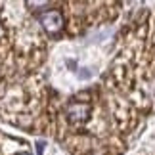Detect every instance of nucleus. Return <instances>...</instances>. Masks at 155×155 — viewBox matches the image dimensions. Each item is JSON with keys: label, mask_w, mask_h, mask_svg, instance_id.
Masks as SVG:
<instances>
[{"label": "nucleus", "mask_w": 155, "mask_h": 155, "mask_svg": "<svg viewBox=\"0 0 155 155\" xmlns=\"http://www.w3.org/2000/svg\"><path fill=\"white\" fill-rule=\"evenodd\" d=\"M58 6L59 4H46L42 10L35 14V19L40 23V27L54 38L61 37V33L67 29V15Z\"/></svg>", "instance_id": "nucleus-1"}, {"label": "nucleus", "mask_w": 155, "mask_h": 155, "mask_svg": "<svg viewBox=\"0 0 155 155\" xmlns=\"http://www.w3.org/2000/svg\"><path fill=\"white\" fill-rule=\"evenodd\" d=\"M15 155H31L29 151H19V153H15Z\"/></svg>", "instance_id": "nucleus-2"}]
</instances>
